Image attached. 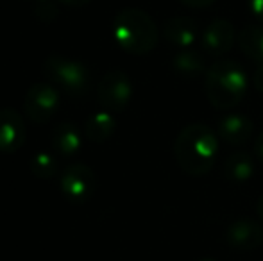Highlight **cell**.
<instances>
[{
    "mask_svg": "<svg viewBox=\"0 0 263 261\" xmlns=\"http://www.w3.org/2000/svg\"><path fill=\"white\" fill-rule=\"evenodd\" d=\"M174 156L184 174L206 175L217 161L218 134L204 124H190L177 134Z\"/></svg>",
    "mask_w": 263,
    "mask_h": 261,
    "instance_id": "cell-1",
    "label": "cell"
},
{
    "mask_svg": "<svg viewBox=\"0 0 263 261\" xmlns=\"http://www.w3.org/2000/svg\"><path fill=\"white\" fill-rule=\"evenodd\" d=\"M113 38L127 54L145 56L156 49L159 31L149 13L136 7H125L113 20Z\"/></svg>",
    "mask_w": 263,
    "mask_h": 261,
    "instance_id": "cell-2",
    "label": "cell"
},
{
    "mask_svg": "<svg viewBox=\"0 0 263 261\" xmlns=\"http://www.w3.org/2000/svg\"><path fill=\"white\" fill-rule=\"evenodd\" d=\"M206 97L220 111L235 108L247 93V75L236 61L217 59L206 72Z\"/></svg>",
    "mask_w": 263,
    "mask_h": 261,
    "instance_id": "cell-3",
    "label": "cell"
},
{
    "mask_svg": "<svg viewBox=\"0 0 263 261\" xmlns=\"http://www.w3.org/2000/svg\"><path fill=\"white\" fill-rule=\"evenodd\" d=\"M43 73L47 83H50L58 90H63L73 97L86 95L91 88V73L77 59L63 56H50L43 63Z\"/></svg>",
    "mask_w": 263,
    "mask_h": 261,
    "instance_id": "cell-4",
    "label": "cell"
},
{
    "mask_svg": "<svg viewBox=\"0 0 263 261\" xmlns=\"http://www.w3.org/2000/svg\"><path fill=\"white\" fill-rule=\"evenodd\" d=\"M97 97L102 108L109 113H120L133 98V83L127 73L120 70L107 72L97 86Z\"/></svg>",
    "mask_w": 263,
    "mask_h": 261,
    "instance_id": "cell-5",
    "label": "cell"
},
{
    "mask_svg": "<svg viewBox=\"0 0 263 261\" xmlns=\"http://www.w3.org/2000/svg\"><path fill=\"white\" fill-rule=\"evenodd\" d=\"M59 106V91L50 83H34L24 98L25 115L36 124H47Z\"/></svg>",
    "mask_w": 263,
    "mask_h": 261,
    "instance_id": "cell-6",
    "label": "cell"
},
{
    "mask_svg": "<svg viewBox=\"0 0 263 261\" xmlns=\"http://www.w3.org/2000/svg\"><path fill=\"white\" fill-rule=\"evenodd\" d=\"M97 177L95 172L84 163H73L61 174V192L70 202L83 204L93 195Z\"/></svg>",
    "mask_w": 263,
    "mask_h": 261,
    "instance_id": "cell-7",
    "label": "cell"
},
{
    "mask_svg": "<svg viewBox=\"0 0 263 261\" xmlns=\"http://www.w3.org/2000/svg\"><path fill=\"white\" fill-rule=\"evenodd\" d=\"M236 39L235 25L226 18L211 20L201 34V43L206 54L211 57H222L233 49Z\"/></svg>",
    "mask_w": 263,
    "mask_h": 261,
    "instance_id": "cell-8",
    "label": "cell"
},
{
    "mask_svg": "<svg viewBox=\"0 0 263 261\" xmlns=\"http://www.w3.org/2000/svg\"><path fill=\"white\" fill-rule=\"evenodd\" d=\"M226 242L236 251H254L263 245V227L256 220L236 218L226 229Z\"/></svg>",
    "mask_w": 263,
    "mask_h": 261,
    "instance_id": "cell-9",
    "label": "cell"
},
{
    "mask_svg": "<svg viewBox=\"0 0 263 261\" xmlns=\"http://www.w3.org/2000/svg\"><path fill=\"white\" fill-rule=\"evenodd\" d=\"M27 132L22 115L13 108L0 109V152L13 154L25 143Z\"/></svg>",
    "mask_w": 263,
    "mask_h": 261,
    "instance_id": "cell-10",
    "label": "cell"
},
{
    "mask_svg": "<svg viewBox=\"0 0 263 261\" xmlns=\"http://www.w3.org/2000/svg\"><path fill=\"white\" fill-rule=\"evenodd\" d=\"M253 131V120L242 113H228V115L220 116L217 122L218 138L229 145H243L251 138Z\"/></svg>",
    "mask_w": 263,
    "mask_h": 261,
    "instance_id": "cell-11",
    "label": "cell"
},
{
    "mask_svg": "<svg viewBox=\"0 0 263 261\" xmlns=\"http://www.w3.org/2000/svg\"><path fill=\"white\" fill-rule=\"evenodd\" d=\"M199 25L195 20L186 16H172L163 25V36L166 42L179 49H190L199 39Z\"/></svg>",
    "mask_w": 263,
    "mask_h": 261,
    "instance_id": "cell-12",
    "label": "cell"
},
{
    "mask_svg": "<svg viewBox=\"0 0 263 261\" xmlns=\"http://www.w3.org/2000/svg\"><path fill=\"white\" fill-rule=\"evenodd\" d=\"M222 174L231 183H246L254 175V159L249 152H233L222 163Z\"/></svg>",
    "mask_w": 263,
    "mask_h": 261,
    "instance_id": "cell-13",
    "label": "cell"
},
{
    "mask_svg": "<svg viewBox=\"0 0 263 261\" xmlns=\"http://www.w3.org/2000/svg\"><path fill=\"white\" fill-rule=\"evenodd\" d=\"M83 134L72 122H59L52 131V145L61 156H73L81 149Z\"/></svg>",
    "mask_w": 263,
    "mask_h": 261,
    "instance_id": "cell-14",
    "label": "cell"
},
{
    "mask_svg": "<svg viewBox=\"0 0 263 261\" xmlns=\"http://www.w3.org/2000/svg\"><path fill=\"white\" fill-rule=\"evenodd\" d=\"M117 122L111 116L109 111H99L88 116L84 122V134L90 142L93 143H104L113 136Z\"/></svg>",
    "mask_w": 263,
    "mask_h": 261,
    "instance_id": "cell-15",
    "label": "cell"
},
{
    "mask_svg": "<svg viewBox=\"0 0 263 261\" xmlns=\"http://www.w3.org/2000/svg\"><path fill=\"white\" fill-rule=\"evenodd\" d=\"M172 66L179 75L190 77V79H195V77L208 72L201 54H197L195 50L190 49H183L181 52H177L172 59Z\"/></svg>",
    "mask_w": 263,
    "mask_h": 261,
    "instance_id": "cell-16",
    "label": "cell"
},
{
    "mask_svg": "<svg viewBox=\"0 0 263 261\" xmlns=\"http://www.w3.org/2000/svg\"><path fill=\"white\" fill-rule=\"evenodd\" d=\"M238 45L249 59L263 63V25H247L240 31Z\"/></svg>",
    "mask_w": 263,
    "mask_h": 261,
    "instance_id": "cell-17",
    "label": "cell"
},
{
    "mask_svg": "<svg viewBox=\"0 0 263 261\" xmlns=\"http://www.w3.org/2000/svg\"><path fill=\"white\" fill-rule=\"evenodd\" d=\"M31 172L40 179H52L58 174V161L50 152H38L31 157Z\"/></svg>",
    "mask_w": 263,
    "mask_h": 261,
    "instance_id": "cell-18",
    "label": "cell"
},
{
    "mask_svg": "<svg viewBox=\"0 0 263 261\" xmlns=\"http://www.w3.org/2000/svg\"><path fill=\"white\" fill-rule=\"evenodd\" d=\"M247 9L263 25V0H247Z\"/></svg>",
    "mask_w": 263,
    "mask_h": 261,
    "instance_id": "cell-19",
    "label": "cell"
},
{
    "mask_svg": "<svg viewBox=\"0 0 263 261\" xmlns=\"http://www.w3.org/2000/svg\"><path fill=\"white\" fill-rule=\"evenodd\" d=\"M181 2H183L184 6L197 7V9H201V7H208V6H211V4H213L215 0H181Z\"/></svg>",
    "mask_w": 263,
    "mask_h": 261,
    "instance_id": "cell-20",
    "label": "cell"
},
{
    "mask_svg": "<svg viewBox=\"0 0 263 261\" xmlns=\"http://www.w3.org/2000/svg\"><path fill=\"white\" fill-rule=\"evenodd\" d=\"M254 86L258 88V91L263 93V63H260L256 72H254Z\"/></svg>",
    "mask_w": 263,
    "mask_h": 261,
    "instance_id": "cell-21",
    "label": "cell"
},
{
    "mask_svg": "<svg viewBox=\"0 0 263 261\" xmlns=\"http://www.w3.org/2000/svg\"><path fill=\"white\" fill-rule=\"evenodd\" d=\"M61 2L63 6H68V7H83V6H88L91 0H58Z\"/></svg>",
    "mask_w": 263,
    "mask_h": 261,
    "instance_id": "cell-22",
    "label": "cell"
},
{
    "mask_svg": "<svg viewBox=\"0 0 263 261\" xmlns=\"http://www.w3.org/2000/svg\"><path fill=\"white\" fill-rule=\"evenodd\" d=\"M254 152H256V156L263 161V131L258 134L256 142H254Z\"/></svg>",
    "mask_w": 263,
    "mask_h": 261,
    "instance_id": "cell-23",
    "label": "cell"
},
{
    "mask_svg": "<svg viewBox=\"0 0 263 261\" xmlns=\"http://www.w3.org/2000/svg\"><path fill=\"white\" fill-rule=\"evenodd\" d=\"M256 213L258 216H260V220L263 222V195L260 197V200H258V206H256Z\"/></svg>",
    "mask_w": 263,
    "mask_h": 261,
    "instance_id": "cell-24",
    "label": "cell"
},
{
    "mask_svg": "<svg viewBox=\"0 0 263 261\" xmlns=\"http://www.w3.org/2000/svg\"><path fill=\"white\" fill-rule=\"evenodd\" d=\"M195 261H217V259H213V258H201V259H195Z\"/></svg>",
    "mask_w": 263,
    "mask_h": 261,
    "instance_id": "cell-25",
    "label": "cell"
},
{
    "mask_svg": "<svg viewBox=\"0 0 263 261\" xmlns=\"http://www.w3.org/2000/svg\"><path fill=\"white\" fill-rule=\"evenodd\" d=\"M31 2H42V0H31Z\"/></svg>",
    "mask_w": 263,
    "mask_h": 261,
    "instance_id": "cell-26",
    "label": "cell"
}]
</instances>
